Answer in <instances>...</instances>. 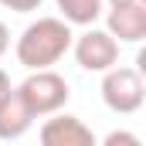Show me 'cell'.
Returning <instances> with one entry per match:
<instances>
[{
    "label": "cell",
    "instance_id": "1",
    "mask_svg": "<svg viewBox=\"0 0 146 146\" xmlns=\"http://www.w3.org/2000/svg\"><path fill=\"white\" fill-rule=\"evenodd\" d=\"M72 24L65 17H37L31 21L17 44H14V54H17V65H24L27 72L34 68H54L68 51H72Z\"/></svg>",
    "mask_w": 146,
    "mask_h": 146
},
{
    "label": "cell",
    "instance_id": "2",
    "mask_svg": "<svg viewBox=\"0 0 146 146\" xmlns=\"http://www.w3.org/2000/svg\"><path fill=\"white\" fill-rule=\"evenodd\" d=\"M102 102L115 115H133L143 109L146 102V85L139 68H126V65H112L102 72Z\"/></svg>",
    "mask_w": 146,
    "mask_h": 146
},
{
    "label": "cell",
    "instance_id": "3",
    "mask_svg": "<svg viewBox=\"0 0 146 146\" xmlns=\"http://www.w3.org/2000/svg\"><path fill=\"white\" fill-rule=\"evenodd\" d=\"M17 92H21V99L27 102V109L34 112L37 119H41V115H51V112H58V109H65L68 99H72L68 82L54 72V68H34V72L17 85Z\"/></svg>",
    "mask_w": 146,
    "mask_h": 146
},
{
    "label": "cell",
    "instance_id": "4",
    "mask_svg": "<svg viewBox=\"0 0 146 146\" xmlns=\"http://www.w3.org/2000/svg\"><path fill=\"white\" fill-rule=\"evenodd\" d=\"M72 51H75L78 68H85V72H99V75L119 61V41H115L106 27H95V24H88L85 34L72 37Z\"/></svg>",
    "mask_w": 146,
    "mask_h": 146
},
{
    "label": "cell",
    "instance_id": "5",
    "mask_svg": "<svg viewBox=\"0 0 146 146\" xmlns=\"http://www.w3.org/2000/svg\"><path fill=\"white\" fill-rule=\"evenodd\" d=\"M106 31L119 44H139L146 37V0H133V3H115V7H109Z\"/></svg>",
    "mask_w": 146,
    "mask_h": 146
},
{
    "label": "cell",
    "instance_id": "6",
    "mask_svg": "<svg viewBox=\"0 0 146 146\" xmlns=\"http://www.w3.org/2000/svg\"><path fill=\"white\" fill-rule=\"evenodd\" d=\"M41 143L44 146H95V136H92V129L72 115V112H51V119L41 126Z\"/></svg>",
    "mask_w": 146,
    "mask_h": 146
},
{
    "label": "cell",
    "instance_id": "7",
    "mask_svg": "<svg viewBox=\"0 0 146 146\" xmlns=\"http://www.w3.org/2000/svg\"><path fill=\"white\" fill-rule=\"evenodd\" d=\"M37 115L27 109V102L21 99V92L17 88H10L7 92V99L0 102V139L3 143H10V139H21L27 129H31V122H34Z\"/></svg>",
    "mask_w": 146,
    "mask_h": 146
},
{
    "label": "cell",
    "instance_id": "8",
    "mask_svg": "<svg viewBox=\"0 0 146 146\" xmlns=\"http://www.w3.org/2000/svg\"><path fill=\"white\" fill-rule=\"evenodd\" d=\"M54 7L61 10V17L72 27H88V24H95L102 17L106 0H54Z\"/></svg>",
    "mask_w": 146,
    "mask_h": 146
},
{
    "label": "cell",
    "instance_id": "9",
    "mask_svg": "<svg viewBox=\"0 0 146 146\" xmlns=\"http://www.w3.org/2000/svg\"><path fill=\"white\" fill-rule=\"evenodd\" d=\"M41 3H44V0H0V7H7V10H14V14H31Z\"/></svg>",
    "mask_w": 146,
    "mask_h": 146
},
{
    "label": "cell",
    "instance_id": "10",
    "mask_svg": "<svg viewBox=\"0 0 146 146\" xmlns=\"http://www.w3.org/2000/svg\"><path fill=\"white\" fill-rule=\"evenodd\" d=\"M102 143H106V146H119V143H126V146H139V136H133V133H109Z\"/></svg>",
    "mask_w": 146,
    "mask_h": 146
},
{
    "label": "cell",
    "instance_id": "11",
    "mask_svg": "<svg viewBox=\"0 0 146 146\" xmlns=\"http://www.w3.org/2000/svg\"><path fill=\"white\" fill-rule=\"evenodd\" d=\"M7 51H10V31H7V24L0 21V58H3Z\"/></svg>",
    "mask_w": 146,
    "mask_h": 146
},
{
    "label": "cell",
    "instance_id": "12",
    "mask_svg": "<svg viewBox=\"0 0 146 146\" xmlns=\"http://www.w3.org/2000/svg\"><path fill=\"white\" fill-rule=\"evenodd\" d=\"M10 88H14V85H10V75H7L3 68H0V102L7 99V92H10Z\"/></svg>",
    "mask_w": 146,
    "mask_h": 146
},
{
    "label": "cell",
    "instance_id": "13",
    "mask_svg": "<svg viewBox=\"0 0 146 146\" xmlns=\"http://www.w3.org/2000/svg\"><path fill=\"white\" fill-rule=\"evenodd\" d=\"M109 7H115V3H133V0H106Z\"/></svg>",
    "mask_w": 146,
    "mask_h": 146
}]
</instances>
